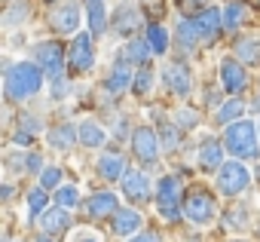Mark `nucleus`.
<instances>
[{
  "instance_id": "obj_24",
  "label": "nucleus",
  "mask_w": 260,
  "mask_h": 242,
  "mask_svg": "<svg viewBox=\"0 0 260 242\" xmlns=\"http://www.w3.org/2000/svg\"><path fill=\"white\" fill-rule=\"evenodd\" d=\"M89 31L92 37H101L107 31V10L101 0H89Z\"/></svg>"
},
{
  "instance_id": "obj_28",
  "label": "nucleus",
  "mask_w": 260,
  "mask_h": 242,
  "mask_svg": "<svg viewBox=\"0 0 260 242\" xmlns=\"http://www.w3.org/2000/svg\"><path fill=\"white\" fill-rule=\"evenodd\" d=\"M242 22H245V4H230L223 10V31H239Z\"/></svg>"
},
{
  "instance_id": "obj_8",
  "label": "nucleus",
  "mask_w": 260,
  "mask_h": 242,
  "mask_svg": "<svg viewBox=\"0 0 260 242\" xmlns=\"http://www.w3.org/2000/svg\"><path fill=\"white\" fill-rule=\"evenodd\" d=\"M184 215L187 221L193 224H208L214 218V199L205 193V190H193L187 199H184Z\"/></svg>"
},
{
  "instance_id": "obj_10",
  "label": "nucleus",
  "mask_w": 260,
  "mask_h": 242,
  "mask_svg": "<svg viewBox=\"0 0 260 242\" xmlns=\"http://www.w3.org/2000/svg\"><path fill=\"white\" fill-rule=\"evenodd\" d=\"M122 196L128 199V202H147L150 199V178L144 175V172H125V178H122Z\"/></svg>"
},
{
  "instance_id": "obj_12",
  "label": "nucleus",
  "mask_w": 260,
  "mask_h": 242,
  "mask_svg": "<svg viewBox=\"0 0 260 242\" xmlns=\"http://www.w3.org/2000/svg\"><path fill=\"white\" fill-rule=\"evenodd\" d=\"M193 25H196L199 37L211 40V37L220 31V25H223V13H220L217 7H205V10H199V13L193 16Z\"/></svg>"
},
{
  "instance_id": "obj_16",
  "label": "nucleus",
  "mask_w": 260,
  "mask_h": 242,
  "mask_svg": "<svg viewBox=\"0 0 260 242\" xmlns=\"http://www.w3.org/2000/svg\"><path fill=\"white\" fill-rule=\"evenodd\" d=\"M199 166L208 169V172H214V169L223 166V147H220L217 138H205L199 144Z\"/></svg>"
},
{
  "instance_id": "obj_2",
  "label": "nucleus",
  "mask_w": 260,
  "mask_h": 242,
  "mask_svg": "<svg viewBox=\"0 0 260 242\" xmlns=\"http://www.w3.org/2000/svg\"><path fill=\"white\" fill-rule=\"evenodd\" d=\"M257 126L254 123H242V119H233V123L226 126V132H223V144H226V150L233 154V157H239V160H257L260 157V150H257Z\"/></svg>"
},
{
  "instance_id": "obj_5",
  "label": "nucleus",
  "mask_w": 260,
  "mask_h": 242,
  "mask_svg": "<svg viewBox=\"0 0 260 242\" xmlns=\"http://www.w3.org/2000/svg\"><path fill=\"white\" fill-rule=\"evenodd\" d=\"M132 154L138 157L141 166H153L159 160V138L150 126H141L132 132Z\"/></svg>"
},
{
  "instance_id": "obj_32",
  "label": "nucleus",
  "mask_w": 260,
  "mask_h": 242,
  "mask_svg": "<svg viewBox=\"0 0 260 242\" xmlns=\"http://www.w3.org/2000/svg\"><path fill=\"white\" fill-rule=\"evenodd\" d=\"M178 40H181L187 49H193V46H196V40H199V31H196L193 19H184V22L178 25Z\"/></svg>"
},
{
  "instance_id": "obj_35",
  "label": "nucleus",
  "mask_w": 260,
  "mask_h": 242,
  "mask_svg": "<svg viewBox=\"0 0 260 242\" xmlns=\"http://www.w3.org/2000/svg\"><path fill=\"white\" fill-rule=\"evenodd\" d=\"M55 202H58V205H64V208H74V205L80 202L77 187H58V190H55Z\"/></svg>"
},
{
  "instance_id": "obj_26",
  "label": "nucleus",
  "mask_w": 260,
  "mask_h": 242,
  "mask_svg": "<svg viewBox=\"0 0 260 242\" xmlns=\"http://www.w3.org/2000/svg\"><path fill=\"white\" fill-rule=\"evenodd\" d=\"M236 55H239L242 62H248V65H257V62H260V40H254V37L239 40V43H236Z\"/></svg>"
},
{
  "instance_id": "obj_43",
  "label": "nucleus",
  "mask_w": 260,
  "mask_h": 242,
  "mask_svg": "<svg viewBox=\"0 0 260 242\" xmlns=\"http://www.w3.org/2000/svg\"><path fill=\"white\" fill-rule=\"evenodd\" d=\"M16 144H31V132H16Z\"/></svg>"
},
{
  "instance_id": "obj_41",
  "label": "nucleus",
  "mask_w": 260,
  "mask_h": 242,
  "mask_svg": "<svg viewBox=\"0 0 260 242\" xmlns=\"http://www.w3.org/2000/svg\"><path fill=\"white\" fill-rule=\"evenodd\" d=\"M64 92H68V83H64V77H55V86H52V95H55V98H61Z\"/></svg>"
},
{
  "instance_id": "obj_19",
  "label": "nucleus",
  "mask_w": 260,
  "mask_h": 242,
  "mask_svg": "<svg viewBox=\"0 0 260 242\" xmlns=\"http://www.w3.org/2000/svg\"><path fill=\"white\" fill-rule=\"evenodd\" d=\"M128 62L125 58H119L116 65H113V71H110V77L104 80V89L107 92H122V89H128V86H132V74H128V68H125Z\"/></svg>"
},
{
  "instance_id": "obj_39",
  "label": "nucleus",
  "mask_w": 260,
  "mask_h": 242,
  "mask_svg": "<svg viewBox=\"0 0 260 242\" xmlns=\"http://www.w3.org/2000/svg\"><path fill=\"white\" fill-rule=\"evenodd\" d=\"M25 169H28V172H43V160H40V154H31V157L25 160Z\"/></svg>"
},
{
  "instance_id": "obj_30",
  "label": "nucleus",
  "mask_w": 260,
  "mask_h": 242,
  "mask_svg": "<svg viewBox=\"0 0 260 242\" xmlns=\"http://www.w3.org/2000/svg\"><path fill=\"white\" fill-rule=\"evenodd\" d=\"M46 202H49V196H46V187H37V190H31L28 193V215H31V221L46 208Z\"/></svg>"
},
{
  "instance_id": "obj_38",
  "label": "nucleus",
  "mask_w": 260,
  "mask_h": 242,
  "mask_svg": "<svg viewBox=\"0 0 260 242\" xmlns=\"http://www.w3.org/2000/svg\"><path fill=\"white\" fill-rule=\"evenodd\" d=\"M25 16H28V10H25V7H19V10H10V13L4 16V22H7V25H16V22H19V19H25Z\"/></svg>"
},
{
  "instance_id": "obj_27",
  "label": "nucleus",
  "mask_w": 260,
  "mask_h": 242,
  "mask_svg": "<svg viewBox=\"0 0 260 242\" xmlns=\"http://www.w3.org/2000/svg\"><path fill=\"white\" fill-rule=\"evenodd\" d=\"M245 224H248V208H245V202H239V205H233V208L223 211V227H226V230H242Z\"/></svg>"
},
{
  "instance_id": "obj_7",
  "label": "nucleus",
  "mask_w": 260,
  "mask_h": 242,
  "mask_svg": "<svg viewBox=\"0 0 260 242\" xmlns=\"http://www.w3.org/2000/svg\"><path fill=\"white\" fill-rule=\"evenodd\" d=\"M95 52H92V34H74V46H71V52H68V68H71V74H83V71H89L92 68V58Z\"/></svg>"
},
{
  "instance_id": "obj_20",
  "label": "nucleus",
  "mask_w": 260,
  "mask_h": 242,
  "mask_svg": "<svg viewBox=\"0 0 260 242\" xmlns=\"http://www.w3.org/2000/svg\"><path fill=\"white\" fill-rule=\"evenodd\" d=\"M86 208H89V215H92L95 221H101V218H107V215H116V196H113V193H95V196L86 202Z\"/></svg>"
},
{
  "instance_id": "obj_31",
  "label": "nucleus",
  "mask_w": 260,
  "mask_h": 242,
  "mask_svg": "<svg viewBox=\"0 0 260 242\" xmlns=\"http://www.w3.org/2000/svg\"><path fill=\"white\" fill-rule=\"evenodd\" d=\"M239 113H245V101H239V98H230L220 110H217V123H233V119L239 116Z\"/></svg>"
},
{
  "instance_id": "obj_29",
  "label": "nucleus",
  "mask_w": 260,
  "mask_h": 242,
  "mask_svg": "<svg viewBox=\"0 0 260 242\" xmlns=\"http://www.w3.org/2000/svg\"><path fill=\"white\" fill-rule=\"evenodd\" d=\"M153 80H156L153 68H150V65H141V71L135 74V83H132L135 95H147V92H150V86H153Z\"/></svg>"
},
{
  "instance_id": "obj_25",
  "label": "nucleus",
  "mask_w": 260,
  "mask_h": 242,
  "mask_svg": "<svg viewBox=\"0 0 260 242\" xmlns=\"http://www.w3.org/2000/svg\"><path fill=\"white\" fill-rule=\"evenodd\" d=\"M144 37H147V43L153 46V55H166V49H169V31H166L162 25H147Z\"/></svg>"
},
{
  "instance_id": "obj_23",
  "label": "nucleus",
  "mask_w": 260,
  "mask_h": 242,
  "mask_svg": "<svg viewBox=\"0 0 260 242\" xmlns=\"http://www.w3.org/2000/svg\"><path fill=\"white\" fill-rule=\"evenodd\" d=\"M74 138H80V132H74V126H55L49 129V147H55L58 154H68L74 147Z\"/></svg>"
},
{
  "instance_id": "obj_1",
  "label": "nucleus",
  "mask_w": 260,
  "mask_h": 242,
  "mask_svg": "<svg viewBox=\"0 0 260 242\" xmlns=\"http://www.w3.org/2000/svg\"><path fill=\"white\" fill-rule=\"evenodd\" d=\"M43 68L34 65V62H19V65H7V80H4V89H7V98L10 101H25L31 95L40 92L43 86Z\"/></svg>"
},
{
  "instance_id": "obj_46",
  "label": "nucleus",
  "mask_w": 260,
  "mask_h": 242,
  "mask_svg": "<svg viewBox=\"0 0 260 242\" xmlns=\"http://www.w3.org/2000/svg\"><path fill=\"white\" fill-rule=\"evenodd\" d=\"M257 129H260V126H257Z\"/></svg>"
},
{
  "instance_id": "obj_45",
  "label": "nucleus",
  "mask_w": 260,
  "mask_h": 242,
  "mask_svg": "<svg viewBox=\"0 0 260 242\" xmlns=\"http://www.w3.org/2000/svg\"><path fill=\"white\" fill-rule=\"evenodd\" d=\"M49 4H52V0H49Z\"/></svg>"
},
{
  "instance_id": "obj_33",
  "label": "nucleus",
  "mask_w": 260,
  "mask_h": 242,
  "mask_svg": "<svg viewBox=\"0 0 260 242\" xmlns=\"http://www.w3.org/2000/svg\"><path fill=\"white\" fill-rule=\"evenodd\" d=\"M175 123H178V129H181V132H184V129H196L199 113H196V110H190V107H181V110L175 113Z\"/></svg>"
},
{
  "instance_id": "obj_14",
  "label": "nucleus",
  "mask_w": 260,
  "mask_h": 242,
  "mask_svg": "<svg viewBox=\"0 0 260 242\" xmlns=\"http://www.w3.org/2000/svg\"><path fill=\"white\" fill-rule=\"evenodd\" d=\"M68 227H74V218L68 215V208H64V205H55V208H49V211L40 218V230H43V233H49V236L64 233Z\"/></svg>"
},
{
  "instance_id": "obj_3",
  "label": "nucleus",
  "mask_w": 260,
  "mask_h": 242,
  "mask_svg": "<svg viewBox=\"0 0 260 242\" xmlns=\"http://www.w3.org/2000/svg\"><path fill=\"white\" fill-rule=\"evenodd\" d=\"M156 205L162 211L166 221H178L181 218V178L175 175H166L159 178V187H156Z\"/></svg>"
},
{
  "instance_id": "obj_13",
  "label": "nucleus",
  "mask_w": 260,
  "mask_h": 242,
  "mask_svg": "<svg viewBox=\"0 0 260 242\" xmlns=\"http://www.w3.org/2000/svg\"><path fill=\"white\" fill-rule=\"evenodd\" d=\"M125 172H128V166H125L122 154H101L98 157V175L104 181H122Z\"/></svg>"
},
{
  "instance_id": "obj_40",
  "label": "nucleus",
  "mask_w": 260,
  "mask_h": 242,
  "mask_svg": "<svg viewBox=\"0 0 260 242\" xmlns=\"http://www.w3.org/2000/svg\"><path fill=\"white\" fill-rule=\"evenodd\" d=\"M128 242H162V239H159V233H153V230H147V233H138L135 239H128Z\"/></svg>"
},
{
  "instance_id": "obj_15",
  "label": "nucleus",
  "mask_w": 260,
  "mask_h": 242,
  "mask_svg": "<svg viewBox=\"0 0 260 242\" xmlns=\"http://www.w3.org/2000/svg\"><path fill=\"white\" fill-rule=\"evenodd\" d=\"M113 28H116V34H135L138 28H141V13H138V7H132V4H122L119 10H116V16H113Z\"/></svg>"
},
{
  "instance_id": "obj_42",
  "label": "nucleus",
  "mask_w": 260,
  "mask_h": 242,
  "mask_svg": "<svg viewBox=\"0 0 260 242\" xmlns=\"http://www.w3.org/2000/svg\"><path fill=\"white\" fill-rule=\"evenodd\" d=\"M181 7H184V10H196V13H199V10H205V0H181Z\"/></svg>"
},
{
  "instance_id": "obj_17",
  "label": "nucleus",
  "mask_w": 260,
  "mask_h": 242,
  "mask_svg": "<svg viewBox=\"0 0 260 242\" xmlns=\"http://www.w3.org/2000/svg\"><path fill=\"white\" fill-rule=\"evenodd\" d=\"M166 86L175 92V95H190V71L184 65H169L166 68Z\"/></svg>"
},
{
  "instance_id": "obj_37",
  "label": "nucleus",
  "mask_w": 260,
  "mask_h": 242,
  "mask_svg": "<svg viewBox=\"0 0 260 242\" xmlns=\"http://www.w3.org/2000/svg\"><path fill=\"white\" fill-rule=\"evenodd\" d=\"M178 132H181L178 126H175V129H172V126L166 129V135H162V144H166L169 150H175V147H178V141H181V138H178Z\"/></svg>"
},
{
  "instance_id": "obj_11",
  "label": "nucleus",
  "mask_w": 260,
  "mask_h": 242,
  "mask_svg": "<svg viewBox=\"0 0 260 242\" xmlns=\"http://www.w3.org/2000/svg\"><path fill=\"white\" fill-rule=\"evenodd\" d=\"M220 83H223V89L230 95H239L248 86V74H245V68L236 58H223V65H220Z\"/></svg>"
},
{
  "instance_id": "obj_9",
  "label": "nucleus",
  "mask_w": 260,
  "mask_h": 242,
  "mask_svg": "<svg viewBox=\"0 0 260 242\" xmlns=\"http://www.w3.org/2000/svg\"><path fill=\"white\" fill-rule=\"evenodd\" d=\"M49 25L55 28V34H74L80 28V7L74 0H64L49 13Z\"/></svg>"
},
{
  "instance_id": "obj_34",
  "label": "nucleus",
  "mask_w": 260,
  "mask_h": 242,
  "mask_svg": "<svg viewBox=\"0 0 260 242\" xmlns=\"http://www.w3.org/2000/svg\"><path fill=\"white\" fill-rule=\"evenodd\" d=\"M58 184H61V169L49 166V169L40 172V187H46V190H58Z\"/></svg>"
},
{
  "instance_id": "obj_22",
  "label": "nucleus",
  "mask_w": 260,
  "mask_h": 242,
  "mask_svg": "<svg viewBox=\"0 0 260 242\" xmlns=\"http://www.w3.org/2000/svg\"><path fill=\"white\" fill-rule=\"evenodd\" d=\"M125 62H135V65H147L150 55H153V46L147 43V37H135V40H128V46L122 49Z\"/></svg>"
},
{
  "instance_id": "obj_44",
  "label": "nucleus",
  "mask_w": 260,
  "mask_h": 242,
  "mask_svg": "<svg viewBox=\"0 0 260 242\" xmlns=\"http://www.w3.org/2000/svg\"><path fill=\"white\" fill-rule=\"evenodd\" d=\"M37 242H52V239H49V233H43V236H40Z\"/></svg>"
},
{
  "instance_id": "obj_21",
  "label": "nucleus",
  "mask_w": 260,
  "mask_h": 242,
  "mask_svg": "<svg viewBox=\"0 0 260 242\" xmlns=\"http://www.w3.org/2000/svg\"><path fill=\"white\" fill-rule=\"evenodd\" d=\"M77 132H80V141H83L86 147H101V144L107 141L104 126H101V123H95V119H86V123H80V126H77Z\"/></svg>"
},
{
  "instance_id": "obj_6",
  "label": "nucleus",
  "mask_w": 260,
  "mask_h": 242,
  "mask_svg": "<svg viewBox=\"0 0 260 242\" xmlns=\"http://www.w3.org/2000/svg\"><path fill=\"white\" fill-rule=\"evenodd\" d=\"M34 55H37V65L55 80V77H61V68H64V46L58 43V40H49V43H40L37 49H34Z\"/></svg>"
},
{
  "instance_id": "obj_18",
  "label": "nucleus",
  "mask_w": 260,
  "mask_h": 242,
  "mask_svg": "<svg viewBox=\"0 0 260 242\" xmlns=\"http://www.w3.org/2000/svg\"><path fill=\"white\" fill-rule=\"evenodd\" d=\"M138 227H141V215L138 211L116 208V215H113V233L116 236H132V233H138Z\"/></svg>"
},
{
  "instance_id": "obj_36",
  "label": "nucleus",
  "mask_w": 260,
  "mask_h": 242,
  "mask_svg": "<svg viewBox=\"0 0 260 242\" xmlns=\"http://www.w3.org/2000/svg\"><path fill=\"white\" fill-rule=\"evenodd\" d=\"M71 242H104L95 230H77L74 236H71Z\"/></svg>"
},
{
  "instance_id": "obj_4",
  "label": "nucleus",
  "mask_w": 260,
  "mask_h": 242,
  "mask_svg": "<svg viewBox=\"0 0 260 242\" xmlns=\"http://www.w3.org/2000/svg\"><path fill=\"white\" fill-rule=\"evenodd\" d=\"M214 184H217V190H220L223 196H236V193H242V190L251 184V175H248V169H245L242 163H223V166L217 169Z\"/></svg>"
}]
</instances>
